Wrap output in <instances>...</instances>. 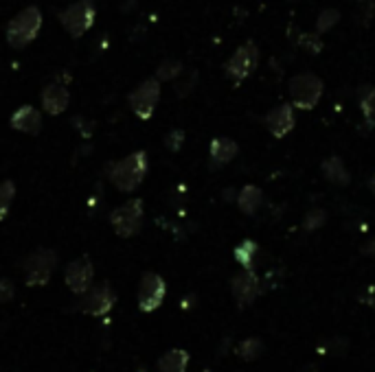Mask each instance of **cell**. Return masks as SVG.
Masks as SVG:
<instances>
[{
	"label": "cell",
	"instance_id": "31",
	"mask_svg": "<svg viewBox=\"0 0 375 372\" xmlns=\"http://www.w3.org/2000/svg\"><path fill=\"white\" fill-rule=\"evenodd\" d=\"M364 254H367V256H371L373 261H375V239L371 241V243H367V245H364Z\"/></svg>",
	"mask_w": 375,
	"mask_h": 372
},
{
	"label": "cell",
	"instance_id": "35",
	"mask_svg": "<svg viewBox=\"0 0 375 372\" xmlns=\"http://www.w3.org/2000/svg\"><path fill=\"white\" fill-rule=\"evenodd\" d=\"M358 3H364V0H358Z\"/></svg>",
	"mask_w": 375,
	"mask_h": 372
},
{
	"label": "cell",
	"instance_id": "21",
	"mask_svg": "<svg viewBox=\"0 0 375 372\" xmlns=\"http://www.w3.org/2000/svg\"><path fill=\"white\" fill-rule=\"evenodd\" d=\"M235 353H237L244 361H255L257 357H259V355L263 353V344H261V339L248 337V339H244V342L237 344V348H235Z\"/></svg>",
	"mask_w": 375,
	"mask_h": 372
},
{
	"label": "cell",
	"instance_id": "23",
	"mask_svg": "<svg viewBox=\"0 0 375 372\" xmlns=\"http://www.w3.org/2000/svg\"><path fill=\"white\" fill-rule=\"evenodd\" d=\"M14 197H16V184L12 180L0 182V222L7 217L9 208L14 204Z\"/></svg>",
	"mask_w": 375,
	"mask_h": 372
},
{
	"label": "cell",
	"instance_id": "2",
	"mask_svg": "<svg viewBox=\"0 0 375 372\" xmlns=\"http://www.w3.org/2000/svg\"><path fill=\"white\" fill-rule=\"evenodd\" d=\"M40 29H42V11L38 7H27L9 20L5 36L9 46L20 51V49H27L29 44L38 38Z\"/></svg>",
	"mask_w": 375,
	"mask_h": 372
},
{
	"label": "cell",
	"instance_id": "24",
	"mask_svg": "<svg viewBox=\"0 0 375 372\" xmlns=\"http://www.w3.org/2000/svg\"><path fill=\"white\" fill-rule=\"evenodd\" d=\"M340 20V11L338 9H325L318 14V20H316V33L318 36H323V33L331 31Z\"/></svg>",
	"mask_w": 375,
	"mask_h": 372
},
{
	"label": "cell",
	"instance_id": "4",
	"mask_svg": "<svg viewBox=\"0 0 375 372\" xmlns=\"http://www.w3.org/2000/svg\"><path fill=\"white\" fill-rule=\"evenodd\" d=\"M57 265V252L49 248H40L25 261V280L29 287H44L51 280Z\"/></svg>",
	"mask_w": 375,
	"mask_h": 372
},
{
	"label": "cell",
	"instance_id": "29",
	"mask_svg": "<svg viewBox=\"0 0 375 372\" xmlns=\"http://www.w3.org/2000/svg\"><path fill=\"white\" fill-rule=\"evenodd\" d=\"M196 81H198V75H196V70H191V72L187 75V79H182V81L176 83V94H178L180 98H182V96H187L191 90H194Z\"/></svg>",
	"mask_w": 375,
	"mask_h": 372
},
{
	"label": "cell",
	"instance_id": "1",
	"mask_svg": "<svg viewBox=\"0 0 375 372\" xmlns=\"http://www.w3.org/2000/svg\"><path fill=\"white\" fill-rule=\"evenodd\" d=\"M147 173V153L134 151L127 158L114 162L110 167V182L121 193H134Z\"/></svg>",
	"mask_w": 375,
	"mask_h": 372
},
{
	"label": "cell",
	"instance_id": "25",
	"mask_svg": "<svg viewBox=\"0 0 375 372\" xmlns=\"http://www.w3.org/2000/svg\"><path fill=\"white\" fill-rule=\"evenodd\" d=\"M360 109H362V116L367 118V123H375V85L364 90L360 96Z\"/></svg>",
	"mask_w": 375,
	"mask_h": 372
},
{
	"label": "cell",
	"instance_id": "15",
	"mask_svg": "<svg viewBox=\"0 0 375 372\" xmlns=\"http://www.w3.org/2000/svg\"><path fill=\"white\" fill-rule=\"evenodd\" d=\"M9 123H12L14 129L23 131V134L36 136L42 129V114H40V109H36L34 105H23L12 114V120H9Z\"/></svg>",
	"mask_w": 375,
	"mask_h": 372
},
{
	"label": "cell",
	"instance_id": "22",
	"mask_svg": "<svg viewBox=\"0 0 375 372\" xmlns=\"http://www.w3.org/2000/svg\"><path fill=\"white\" fill-rule=\"evenodd\" d=\"M182 75V64L178 59H165L156 68V79L158 81H176Z\"/></svg>",
	"mask_w": 375,
	"mask_h": 372
},
{
	"label": "cell",
	"instance_id": "14",
	"mask_svg": "<svg viewBox=\"0 0 375 372\" xmlns=\"http://www.w3.org/2000/svg\"><path fill=\"white\" fill-rule=\"evenodd\" d=\"M70 103V94L66 90V85L60 83H49L44 90H42V107L44 112L51 116H60L66 112V107Z\"/></svg>",
	"mask_w": 375,
	"mask_h": 372
},
{
	"label": "cell",
	"instance_id": "16",
	"mask_svg": "<svg viewBox=\"0 0 375 372\" xmlns=\"http://www.w3.org/2000/svg\"><path fill=\"white\" fill-rule=\"evenodd\" d=\"M237 153H240V147H237V142H235L233 138L220 136V138L211 140L209 156L213 160V167H224V164L233 162Z\"/></svg>",
	"mask_w": 375,
	"mask_h": 372
},
{
	"label": "cell",
	"instance_id": "6",
	"mask_svg": "<svg viewBox=\"0 0 375 372\" xmlns=\"http://www.w3.org/2000/svg\"><path fill=\"white\" fill-rule=\"evenodd\" d=\"M60 22L73 38H81L83 33H88L97 18V9H94L92 0H77L75 5H68L66 9L60 11Z\"/></svg>",
	"mask_w": 375,
	"mask_h": 372
},
{
	"label": "cell",
	"instance_id": "3",
	"mask_svg": "<svg viewBox=\"0 0 375 372\" xmlns=\"http://www.w3.org/2000/svg\"><path fill=\"white\" fill-rule=\"evenodd\" d=\"M323 90L325 83L314 72H298L287 83L290 103L296 109H314L320 101V96H323Z\"/></svg>",
	"mask_w": 375,
	"mask_h": 372
},
{
	"label": "cell",
	"instance_id": "26",
	"mask_svg": "<svg viewBox=\"0 0 375 372\" xmlns=\"http://www.w3.org/2000/svg\"><path fill=\"white\" fill-rule=\"evenodd\" d=\"M325 222H327V213L323 211V208H314V211H309L305 215L303 226H305V230H309V232H312V230H318Z\"/></svg>",
	"mask_w": 375,
	"mask_h": 372
},
{
	"label": "cell",
	"instance_id": "19",
	"mask_svg": "<svg viewBox=\"0 0 375 372\" xmlns=\"http://www.w3.org/2000/svg\"><path fill=\"white\" fill-rule=\"evenodd\" d=\"M323 173L325 178L331 182V184H338V186H347L351 182V173L349 169L345 167V162H342L338 156H331L323 162Z\"/></svg>",
	"mask_w": 375,
	"mask_h": 372
},
{
	"label": "cell",
	"instance_id": "9",
	"mask_svg": "<svg viewBox=\"0 0 375 372\" xmlns=\"http://www.w3.org/2000/svg\"><path fill=\"white\" fill-rule=\"evenodd\" d=\"M167 295V282L165 278L156 271H145L141 282H138V295H136V304L138 311L143 313H154L160 304H163Z\"/></svg>",
	"mask_w": 375,
	"mask_h": 372
},
{
	"label": "cell",
	"instance_id": "13",
	"mask_svg": "<svg viewBox=\"0 0 375 372\" xmlns=\"http://www.w3.org/2000/svg\"><path fill=\"white\" fill-rule=\"evenodd\" d=\"M263 123L268 127V131L274 136V138H283L287 136L290 131L294 129V123H296V116H294V105L292 103H283L274 107L272 112H268Z\"/></svg>",
	"mask_w": 375,
	"mask_h": 372
},
{
	"label": "cell",
	"instance_id": "8",
	"mask_svg": "<svg viewBox=\"0 0 375 372\" xmlns=\"http://www.w3.org/2000/svg\"><path fill=\"white\" fill-rule=\"evenodd\" d=\"M257 64H259V46L255 42H246L224 64V70H227L229 79H233L235 83H242L255 72Z\"/></svg>",
	"mask_w": 375,
	"mask_h": 372
},
{
	"label": "cell",
	"instance_id": "5",
	"mask_svg": "<svg viewBox=\"0 0 375 372\" xmlns=\"http://www.w3.org/2000/svg\"><path fill=\"white\" fill-rule=\"evenodd\" d=\"M110 226L119 237L130 239L141 232L143 228V200L132 197L123 206L114 208L110 213Z\"/></svg>",
	"mask_w": 375,
	"mask_h": 372
},
{
	"label": "cell",
	"instance_id": "28",
	"mask_svg": "<svg viewBox=\"0 0 375 372\" xmlns=\"http://www.w3.org/2000/svg\"><path fill=\"white\" fill-rule=\"evenodd\" d=\"M185 145V129H171L165 136V147L169 151H180Z\"/></svg>",
	"mask_w": 375,
	"mask_h": 372
},
{
	"label": "cell",
	"instance_id": "33",
	"mask_svg": "<svg viewBox=\"0 0 375 372\" xmlns=\"http://www.w3.org/2000/svg\"><path fill=\"white\" fill-rule=\"evenodd\" d=\"M369 191L373 193V197H375V173H373V178L369 180Z\"/></svg>",
	"mask_w": 375,
	"mask_h": 372
},
{
	"label": "cell",
	"instance_id": "17",
	"mask_svg": "<svg viewBox=\"0 0 375 372\" xmlns=\"http://www.w3.org/2000/svg\"><path fill=\"white\" fill-rule=\"evenodd\" d=\"M189 353L182 348H171L158 359V372H187Z\"/></svg>",
	"mask_w": 375,
	"mask_h": 372
},
{
	"label": "cell",
	"instance_id": "7",
	"mask_svg": "<svg viewBox=\"0 0 375 372\" xmlns=\"http://www.w3.org/2000/svg\"><path fill=\"white\" fill-rule=\"evenodd\" d=\"M114 304H116V293L112 289V284L99 282V284H92V287L81 295V300L77 302L75 309L92 317H103L114 309Z\"/></svg>",
	"mask_w": 375,
	"mask_h": 372
},
{
	"label": "cell",
	"instance_id": "20",
	"mask_svg": "<svg viewBox=\"0 0 375 372\" xmlns=\"http://www.w3.org/2000/svg\"><path fill=\"white\" fill-rule=\"evenodd\" d=\"M257 252H259V245H257L253 239H244L242 243L233 250V256L244 269H253L257 261Z\"/></svg>",
	"mask_w": 375,
	"mask_h": 372
},
{
	"label": "cell",
	"instance_id": "34",
	"mask_svg": "<svg viewBox=\"0 0 375 372\" xmlns=\"http://www.w3.org/2000/svg\"><path fill=\"white\" fill-rule=\"evenodd\" d=\"M202 372H211V370H202Z\"/></svg>",
	"mask_w": 375,
	"mask_h": 372
},
{
	"label": "cell",
	"instance_id": "10",
	"mask_svg": "<svg viewBox=\"0 0 375 372\" xmlns=\"http://www.w3.org/2000/svg\"><path fill=\"white\" fill-rule=\"evenodd\" d=\"M158 98H160V81L156 79V77H152V79H145L141 85L134 88L130 96H127V103H130L132 112L138 118L149 120L156 112Z\"/></svg>",
	"mask_w": 375,
	"mask_h": 372
},
{
	"label": "cell",
	"instance_id": "32",
	"mask_svg": "<svg viewBox=\"0 0 375 372\" xmlns=\"http://www.w3.org/2000/svg\"><path fill=\"white\" fill-rule=\"evenodd\" d=\"M369 293H371V295H364V298H362V300H364V302H367V304H371V306H373V309H375V289H371Z\"/></svg>",
	"mask_w": 375,
	"mask_h": 372
},
{
	"label": "cell",
	"instance_id": "30",
	"mask_svg": "<svg viewBox=\"0 0 375 372\" xmlns=\"http://www.w3.org/2000/svg\"><path fill=\"white\" fill-rule=\"evenodd\" d=\"M14 295H16L14 282L9 280V278H0V304H5V302H9V300H14Z\"/></svg>",
	"mask_w": 375,
	"mask_h": 372
},
{
	"label": "cell",
	"instance_id": "18",
	"mask_svg": "<svg viewBox=\"0 0 375 372\" xmlns=\"http://www.w3.org/2000/svg\"><path fill=\"white\" fill-rule=\"evenodd\" d=\"M261 204H263V191L255 184L244 186L237 195V206L244 215H255L257 211H259Z\"/></svg>",
	"mask_w": 375,
	"mask_h": 372
},
{
	"label": "cell",
	"instance_id": "11",
	"mask_svg": "<svg viewBox=\"0 0 375 372\" xmlns=\"http://www.w3.org/2000/svg\"><path fill=\"white\" fill-rule=\"evenodd\" d=\"M94 280V265L88 256H79L70 261L66 269H64V282L75 295H83L92 287Z\"/></svg>",
	"mask_w": 375,
	"mask_h": 372
},
{
	"label": "cell",
	"instance_id": "12",
	"mask_svg": "<svg viewBox=\"0 0 375 372\" xmlns=\"http://www.w3.org/2000/svg\"><path fill=\"white\" fill-rule=\"evenodd\" d=\"M231 291L240 306H248L261 293V280L253 269H244L231 280Z\"/></svg>",
	"mask_w": 375,
	"mask_h": 372
},
{
	"label": "cell",
	"instance_id": "27",
	"mask_svg": "<svg viewBox=\"0 0 375 372\" xmlns=\"http://www.w3.org/2000/svg\"><path fill=\"white\" fill-rule=\"evenodd\" d=\"M298 44H301L303 49H307L309 53H314V55H318L320 51H323V40L318 38V33H303L301 38H298Z\"/></svg>",
	"mask_w": 375,
	"mask_h": 372
}]
</instances>
